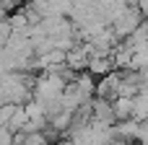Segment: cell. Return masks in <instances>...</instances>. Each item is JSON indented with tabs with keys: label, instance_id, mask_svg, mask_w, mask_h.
Masks as SVG:
<instances>
[{
	"label": "cell",
	"instance_id": "3957f363",
	"mask_svg": "<svg viewBox=\"0 0 148 145\" xmlns=\"http://www.w3.org/2000/svg\"><path fill=\"white\" fill-rule=\"evenodd\" d=\"M5 21H8V26H10L13 34H18V36H29L31 26H29V18H26L23 8H18V10H13L10 16H5Z\"/></svg>",
	"mask_w": 148,
	"mask_h": 145
},
{
	"label": "cell",
	"instance_id": "8992f818",
	"mask_svg": "<svg viewBox=\"0 0 148 145\" xmlns=\"http://www.w3.org/2000/svg\"><path fill=\"white\" fill-rule=\"evenodd\" d=\"M16 109H18L16 104L3 101V104H0V125H5V127H8V125H10V119H13V114H16Z\"/></svg>",
	"mask_w": 148,
	"mask_h": 145
},
{
	"label": "cell",
	"instance_id": "277c9868",
	"mask_svg": "<svg viewBox=\"0 0 148 145\" xmlns=\"http://www.w3.org/2000/svg\"><path fill=\"white\" fill-rule=\"evenodd\" d=\"M112 109H114V117L117 122H125V119H133V109H135V99H125V96H117L112 101Z\"/></svg>",
	"mask_w": 148,
	"mask_h": 145
},
{
	"label": "cell",
	"instance_id": "ba28073f",
	"mask_svg": "<svg viewBox=\"0 0 148 145\" xmlns=\"http://www.w3.org/2000/svg\"><path fill=\"white\" fill-rule=\"evenodd\" d=\"M10 36H13V31H10L8 21L3 18V21H0V49H5V44L10 42Z\"/></svg>",
	"mask_w": 148,
	"mask_h": 145
},
{
	"label": "cell",
	"instance_id": "5b68a950",
	"mask_svg": "<svg viewBox=\"0 0 148 145\" xmlns=\"http://www.w3.org/2000/svg\"><path fill=\"white\" fill-rule=\"evenodd\" d=\"M26 122H29V112H26V109H23V106H18V109H16V114H13V119H10V125H8V127H10V130H13V132H16V130H23V127H26Z\"/></svg>",
	"mask_w": 148,
	"mask_h": 145
},
{
	"label": "cell",
	"instance_id": "7c38bea8",
	"mask_svg": "<svg viewBox=\"0 0 148 145\" xmlns=\"http://www.w3.org/2000/svg\"><path fill=\"white\" fill-rule=\"evenodd\" d=\"M135 5H138V10L143 13V18H146V21H148V0H138Z\"/></svg>",
	"mask_w": 148,
	"mask_h": 145
},
{
	"label": "cell",
	"instance_id": "6da1fadb",
	"mask_svg": "<svg viewBox=\"0 0 148 145\" xmlns=\"http://www.w3.org/2000/svg\"><path fill=\"white\" fill-rule=\"evenodd\" d=\"M146 18H143V13L138 10V5H127L125 10H122V16L120 18H114V23H112V31H114V36L122 42V39H127L140 23H143Z\"/></svg>",
	"mask_w": 148,
	"mask_h": 145
},
{
	"label": "cell",
	"instance_id": "30bf717a",
	"mask_svg": "<svg viewBox=\"0 0 148 145\" xmlns=\"http://www.w3.org/2000/svg\"><path fill=\"white\" fill-rule=\"evenodd\" d=\"M0 145H13V130L0 125Z\"/></svg>",
	"mask_w": 148,
	"mask_h": 145
},
{
	"label": "cell",
	"instance_id": "9c48e42d",
	"mask_svg": "<svg viewBox=\"0 0 148 145\" xmlns=\"http://www.w3.org/2000/svg\"><path fill=\"white\" fill-rule=\"evenodd\" d=\"M0 8H3L5 13H13V10L23 8V0H0Z\"/></svg>",
	"mask_w": 148,
	"mask_h": 145
},
{
	"label": "cell",
	"instance_id": "52a82bcc",
	"mask_svg": "<svg viewBox=\"0 0 148 145\" xmlns=\"http://www.w3.org/2000/svg\"><path fill=\"white\" fill-rule=\"evenodd\" d=\"M23 145H52V143H49V138H47L44 130H42V132H29L26 140H23Z\"/></svg>",
	"mask_w": 148,
	"mask_h": 145
},
{
	"label": "cell",
	"instance_id": "8fae6325",
	"mask_svg": "<svg viewBox=\"0 0 148 145\" xmlns=\"http://www.w3.org/2000/svg\"><path fill=\"white\" fill-rule=\"evenodd\" d=\"M26 135H29L26 130H16V132H13V145H23V140H26Z\"/></svg>",
	"mask_w": 148,
	"mask_h": 145
},
{
	"label": "cell",
	"instance_id": "7a4b0ae2",
	"mask_svg": "<svg viewBox=\"0 0 148 145\" xmlns=\"http://www.w3.org/2000/svg\"><path fill=\"white\" fill-rule=\"evenodd\" d=\"M91 122L114 127V125H117V117H114L112 101H107V99H96V96H94V99H91Z\"/></svg>",
	"mask_w": 148,
	"mask_h": 145
}]
</instances>
